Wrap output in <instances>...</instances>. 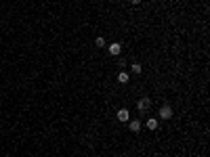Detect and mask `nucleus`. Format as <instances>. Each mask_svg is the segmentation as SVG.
Listing matches in <instances>:
<instances>
[{
  "label": "nucleus",
  "instance_id": "nucleus-7",
  "mask_svg": "<svg viewBox=\"0 0 210 157\" xmlns=\"http://www.w3.org/2000/svg\"><path fill=\"white\" fill-rule=\"evenodd\" d=\"M158 126H160L158 119H154V117H149V119H147V128H149V130H158Z\"/></svg>",
  "mask_w": 210,
  "mask_h": 157
},
{
  "label": "nucleus",
  "instance_id": "nucleus-5",
  "mask_svg": "<svg viewBox=\"0 0 210 157\" xmlns=\"http://www.w3.org/2000/svg\"><path fill=\"white\" fill-rule=\"evenodd\" d=\"M118 82L120 84H128V82H130V75L126 73V71H120V73H118Z\"/></svg>",
  "mask_w": 210,
  "mask_h": 157
},
{
  "label": "nucleus",
  "instance_id": "nucleus-11",
  "mask_svg": "<svg viewBox=\"0 0 210 157\" xmlns=\"http://www.w3.org/2000/svg\"><path fill=\"white\" fill-rule=\"evenodd\" d=\"M151 2H158V0H151Z\"/></svg>",
  "mask_w": 210,
  "mask_h": 157
},
{
  "label": "nucleus",
  "instance_id": "nucleus-6",
  "mask_svg": "<svg viewBox=\"0 0 210 157\" xmlns=\"http://www.w3.org/2000/svg\"><path fill=\"white\" fill-rule=\"evenodd\" d=\"M130 132H134V134L141 132V122L139 119H133V122H130Z\"/></svg>",
  "mask_w": 210,
  "mask_h": 157
},
{
  "label": "nucleus",
  "instance_id": "nucleus-2",
  "mask_svg": "<svg viewBox=\"0 0 210 157\" xmlns=\"http://www.w3.org/2000/svg\"><path fill=\"white\" fill-rule=\"evenodd\" d=\"M107 50H109V55L112 57H118L120 53H122V44H120V42H113V44L107 46Z\"/></svg>",
  "mask_w": 210,
  "mask_h": 157
},
{
  "label": "nucleus",
  "instance_id": "nucleus-3",
  "mask_svg": "<svg viewBox=\"0 0 210 157\" xmlns=\"http://www.w3.org/2000/svg\"><path fill=\"white\" fill-rule=\"evenodd\" d=\"M116 115H118L120 122H130V111L126 109V107H122V109H120L118 113H116Z\"/></svg>",
  "mask_w": 210,
  "mask_h": 157
},
{
  "label": "nucleus",
  "instance_id": "nucleus-1",
  "mask_svg": "<svg viewBox=\"0 0 210 157\" xmlns=\"http://www.w3.org/2000/svg\"><path fill=\"white\" fill-rule=\"evenodd\" d=\"M149 107H151V101H149L147 96H141L139 103H137V109H139V113H147V111H149Z\"/></svg>",
  "mask_w": 210,
  "mask_h": 157
},
{
  "label": "nucleus",
  "instance_id": "nucleus-4",
  "mask_svg": "<svg viewBox=\"0 0 210 157\" xmlns=\"http://www.w3.org/2000/svg\"><path fill=\"white\" fill-rule=\"evenodd\" d=\"M160 117L162 119H170V117H172V109H170L168 105H164V107L160 109Z\"/></svg>",
  "mask_w": 210,
  "mask_h": 157
},
{
  "label": "nucleus",
  "instance_id": "nucleus-8",
  "mask_svg": "<svg viewBox=\"0 0 210 157\" xmlns=\"http://www.w3.org/2000/svg\"><path fill=\"white\" fill-rule=\"evenodd\" d=\"M130 71H133V73H137V75H139L141 71H143V67H141V63H130Z\"/></svg>",
  "mask_w": 210,
  "mask_h": 157
},
{
  "label": "nucleus",
  "instance_id": "nucleus-9",
  "mask_svg": "<svg viewBox=\"0 0 210 157\" xmlns=\"http://www.w3.org/2000/svg\"><path fill=\"white\" fill-rule=\"evenodd\" d=\"M95 44H97V48H103V46H105V38L97 36V40H95Z\"/></svg>",
  "mask_w": 210,
  "mask_h": 157
},
{
  "label": "nucleus",
  "instance_id": "nucleus-10",
  "mask_svg": "<svg viewBox=\"0 0 210 157\" xmlns=\"http://www.w3.org/2000/svg\"><path fill=\"white\" fill-rule=\"evenodd\" d=\"M141 0H130V4H139Z\"/></svg>",
  "mask_w": 210,
  "mask_h": 157
}]
</instances>
